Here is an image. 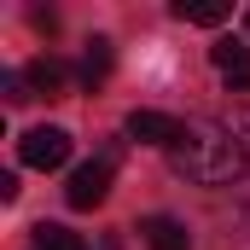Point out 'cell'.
<instances>
[{
    "label": "cell",
    "instance_id": "cell-1",
    "mask_svg": "<svg viewBox=\"0 0 250 250\" xmlns=\"http://www.w3.org/2000/svg\"><path fill=\"white\" fill-rule=\"evenodd\" d=\"M169 157H175V169H181L187 181H198V187H233V181L250 169L245 140H239L227 123H209V117L187 123L181 146H175Z\"/></svg>",
    "mask_w": 250,
    "mask_h": 250
},
{
    "label": "cell",
    "instance_id": "cell-2",
    "mask_svg": "<svg viewBox=\"0 0 250 250\" xmlns=\"http://www.w3.org/2000/svg\"><path fill=\"white\" fill-rule=\"evenodd\" d=\"M18 157H23L29 169H64V163H70V128H53V123L29 128V134L18 140Z\"/></svg>",
    "mask_w": 250,
    "mask_h": 250
},
{
    "label": "cell",
    "instance_id": "cell-3",
    "mask_svg": "<svg viewBox=\"0 0 250 250\" xmlns=\"http://www.w3.org/2000/svg\"><path fill=\"white\" fill-rule=\"evenodd\" d=\"M105 192H111V157H93L70 175L64 198H70V209H93V204H105Z\"/></svg>",
    "mask_w": 250,
    "mask_h": 250
},
{
    "label": "cell",
    "instance_id": "cell-4",
    "mask_svg": "<svg viewBox=\"0 0 250 250\" xmlns=\"http://www.w3.org/2000/svg\"><path fill=\"white\" fill-rule=\"evenodd\" d=\"M181 134H187V123H175L169 111H134V117H128V140H140V146H163V151H175Z\"/></svg>",
    "mask_w": 250,
    "mask_h": 250
},
{
    "label": "cell",
    "instance_id": "cell-5",
    "mask_svg": "<svg viewBox=\"0 0 250 250\" xmlns=\"http://www.w3.org/2000/svg\"><path fill=\"white\" fill-rule=\"evenodd\" d=\"M209 59H215V70L227 76V87L250 93V47H245V41H215Z\"/></svg>",
    "mask_w": 250,
    "mask_h": 250
},
{
    "label": "cell",
    "instance_id": "cell-6",
    "mask_svg": "<svg viewBox=\"0 0 250 250\" xmlns=\"http://www.w3.org/2000/svg\"><path fill=\"white\" fill-rule=\"evenodd\" d=\"M140 239H146L151 250H187L192 245V233L175 221V215H146V221H140Z\"/></svg>",
    "mask_w": 250,
    "mask_h": 250
},
{
    "label": "cell",
    "instance_id": "cell-7",
    "mask_svg": "<svg viewBox=\"0 0 250 250\" xmlns=\"http://www.w3.org/2000/svg\"><path fill=\"white\" fill-rule=\"evenodd\" d=\"M23 76H29V87H35V93H47V99H59V93H64V82H70V70H64L53 53H47V59H35Z\"/></svg>",
    "mask_w": 250,
    "mask_h": 250
},
{
    "label": "cell",
    "instance_id": "cell-8",
    "mask_svg": "<svg viewBox=\"0 0 250 250\" xmlns=\"http://www.w3.org/2000/svg\"><path fill=\"white\" fill-rule=\"evenodd\" d=\"M227 0H175V18L181 23H204V29H215V23H227Z\"/></svg>",
    "mask_w": 250,
    "mask_h": 250
},
{
    "label": "cell",
    "instance_id": "cell-9",
    "mask_svg": "<svg viewBox=\"0 0 250 250\" xmlns=\"http://www.w3.org/2000/svg\"><path fill=\"white\" fill-rule=\"evenodd\" d=\"M111 76V41H87V59H82V82L87 87H99Z\"/></svg>",
    "mask_w": 250,
    "mask_h": 250
},
{
    "label": "cell",
    "instance_id": "cell-10",
    "mask_svg": "<svg viewBox=\"0 0 250 250\" xmlns=\"http://www.w3.org/2000/svg\"><path fill=\"white\" fill-rule=\"evenodd\" d=\"M35 250H87V245L64 227H35Z\"/></svg>",
    "mask_w": 250,
    "mask_h": 250
},
{
    "label": "cell",
    "instance_id": "cell-11",
    "mask_svg": "<svg viewBox=\"0 0 250 250\" xmlns=\"http://www.w3.org/2000/svg\"><path fill=\"white\" fill-rule=\"evenodd\" d=\"M227 128L245 140V151H250V111H233V117H227Z\"/></svg>",
    "mask_w": 250,
    "mask_h": 250
},
{
    "label": "cell",
    "instance_id": "cell-12",
    "mask_svg": "<svg viewBox=\"0 0 250 250\" xmlns=\"http://www.w3.org/2000/svg\"><path fill=\"white\" fill-rule=\"evenodd\" d=\"M245 29H250V12H245Z\"/></svg>",
    "mask_w": 250,
    "mask_h": 250
}]
</instances>
